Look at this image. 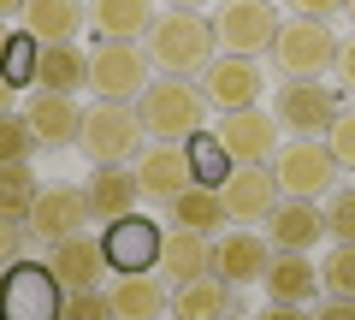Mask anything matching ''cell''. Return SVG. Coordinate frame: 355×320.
Wrapping results in <instances>:
<instances>
[{"mask_svg": "<svg viewBox=\"0 0 355 320\" xmlns=\"http://www.w3.org/2000/svg\"><path fill=\"white\" fill-rule=\"evenodd\" d=\"M214 48H219V36H214V18H202V12H154V24H148V36H142V53H148V65L160 77H202L207 65H214Z\"/></svg>", "mask_w": 355, "mask_h": 320, "instance_id": "6da1fadb", "label": "cell"}, {"mask_svg": "<svg viewBox=\"0 0 355 320\" xmlns=\"http://www.w3.org/2000/svg\"><path fill=\"white\" fill-rule=\"evenodd\" d=\"M137 119L154 142H190L207 130V95L190 77H154L137 101Z\"/></svg>", "mask_w": 355, "mask_h": 320, "instance_id": "7a4b0ae2", "label": "cell"}, {"mask_svg": "<svg viewBox=\"0 0 355 320\" xmlns=\"http://www.w3.org/2000/svg\"><path fill=\"white\" fill-rule=\"evenodd\" d=\"M142 119H137V107H125V101H95V107H83V154L95 160V167H125V160H137L142 154Z\"/></svg>", "mask_w": 355, "mask_h": 320, "instance_id": "3957f363", "label": "cell"}, {"mask_svg": "<svg viewBox=\"0 0 355 320\" xmlns=\"http://www.w3.org/2000/svg\"><path fill=\"white\" fill-rule=\"evenodd\" d=\"M65 285L48 273V261H12L0 279V320H60Z\"/></svg>", "mask_w": 355, "mask_h": 320, "instance_id": "277c9868", "label": "cell"}, {"mask_svg": "<svg viewBox=\"0 0 355 320\" xmlns=\"http://www.w3.org/2000/svg\"><path fill=\"white\" fill-rule=\"evenodd\" d=\"M154 83V65L148 53L137 48V42H95V53H89V90L101 95V101H142V90Z\"/></svg>", "mask_w": 355, "mask_h": 320, "instance_id": "5b68a950", "label": "cell"}, {"mask_svg": "<svg viewBox=\"0 0 355 320\" xmlns=\"http://www.w3.org/2000/svg\"><path fill=\"white\" fill-rule=\"evenodd\" d=\"M338 48L343 42L331 36V24H320V18H284L279 36H272V65L284 77H326L338 65Z\"/></svg>", "mask_w": 355, "mask_h": 320, "instance_id": "8992f818", "label": "cell"}, {"mask_svg": "<svg viewBox=\"0 0 355 320\" xmlns=\"http://www.w3.org/2000/svg\"><path fill=\"white\" fill-rule=\"evenodd\" d=\"M272 178H279V196H296V202H314L338 184V160L320 137H296L291 149L272 154Z\"/></svg>", "mask_w": 355, "mask_h": 320, "instance_id": "52a82bcc", "label": "cell"}, {"mask_svg": "<svg viewBox=\"0 0 355 320\" xmlns=\"http://www.w3.org/2000/svg\"><path fill=\"white\" fill-rule=\"evenodd\" d=\"M338 90H331L326 77H284V90L272 95V119L296 137H320V130L338 119Z\"/></svg>", "mask_w": 355, "mask_h": 320, "instance_id": "ba28073f", "label": "cell"}, {"mask_svg": "<svg viewBox=\"0 0 355 320\" xmlns=\"http://www.w3.org/2000/svg\"><path fill=\"white\" fill-rule=\"evenodd\" d=\"M89 226V202H83V184H42L36 208L24 214V237H36V244H65V237H77V231Z\"/></svg>", "mask_w": 355, "mask_h": 320, "instance_id": "9c48e42d", "label": "cell"}, {"mask_svg": "<svg viewBox=\"0 0 355 320\" xmlns=\"http://www.w3.org/2000/svg\"><path fill=\"white\" fill-rule=\"evenodd\" d=\"M214 36L225 53H243V60H254V53H272V36H279V12H272V0H225L214 18Z\"/></svg>", "mask_w": 355, "mask_h": 320, "instance_id": "30bf717a", "label": "cell"}, {"mask_svg": "<svg viewBox=\"0 0 355 320\" xmlns=\"http://www.w3.org/2000/svg\"><path fill=\"white\" fill-rule=\"evenodd\" d=\"M107 267L113 273H154L160 267V226H154L148 214H125V219H113L107 226Z\"/></svg>", "mask_w": 355, "mask_h": 320, "instance_id": "8fae6325", "label": "cell"}, {"mask_svg": "<svg viewBox=\"0 0 355 320\" xmlns=\"http://www.w3.org/2000/svg\"><path fill=\"white\" fill-rule=\"evenodd\" d=\"M130 172H137L142 196H154V202H172V196H184L196 184V167H190V149L184 142H148L130 160Z\"/></svg>", "mask_w": 355, "mask_h": 320, "instance_id": "7c38bea8", "label": "cell"}, {"mask_svg": "<svg viewBox=\"0 0 355 320\" xmlns=\"http://www.w3.org/2000/svg\"><path fill=\"white\" fill-rule=\"evenodd\" d=\"M214 137L225 142V154L237 160V167H261V160H272V154H279V119L261 113V107H237V113L219 119Z\"/></svg>", "mask_w": 355, "mask_h": 320, "instance_id": "4fadbf2b", "label": "cell"}, {"mask_svg": "<svg viewBox=\"0 0 355 320\" xmlns=\"http://www.w3.org/2000/svg\"><path fill=\"white\" fill-rule=\"evenodd\" d=\"M202 95L219 113H237V107H261V65L243 60V53H214V65L202 71Z\"/></svg>", "mask_w": 355, "mask_h": 320, "instance_id": "5bb4252c", "label": "cell"}, {"mask_svg": "<svg viewBox=\"0 0 355 320\" xmlns=\"http://www.w3.org/2000/svg\"><path fill=\"white\" fill-rule=\"evenodd\" d=\"M219 202H225V214L237 219V226H266V214H272L284 196H279L272 167H231V178L219 184Z\"/></svg>", "mask_w": 355, "mask_h": 320, "instance_id": "9a60e30c", "label": "cell"}, {"mask_svg": "<svg viewBox=\"0 0 355 320\" xmlns=\"http://www.w3.org/2000/svg\"><path fill=\"white\" fill-rule=\"evenodd\" d=\"M48 273L65 285V291H101V279L113 273L107 267V244L89 237V231H77V237H65V244L48 249Z\"/></svg>", "mask_w": 355, "mask_h": 320, "instance_id": "2e32d148", "label": "cell"}, {"mask_svg": "<svg viewBox=\"0 0 355 320\" xmlns=\"http://www.w3.org/2000/svg\"><path fill=\"white\" fill-rule=\"evenodd\" d=\"M24 125H30V137H36L42 149H65V142L83 137V107H77V95L36 90L24 101Z\"/></svg>", "mask_w": 355, "mask_h": 320, "instance_id": "e0dca14e", "label": "cell"}, {"mask_svg": "<svg viewBox=\"0 0 355 320\" xmlns=\"http://www.w3.org/2000/svg\"><path fill=\"white\" fill-rule=\"evenodd\" d=\"M266 244H261V231L254 226H237V231H219L214 237V273L237 291V285H254V279H266Z\"/></svg>", "mask_w": 355, "mask_h": 320, "instance_id": "ac0fdd59", "label": "cell"}, {"mask_svg": "<svg viewBox=\"0 0 355 320\" xmlns=\"http://www.w3.org/2000/svg\"><path fill=\"white\" fill-rule=\"evenodd\" d=\"M83 202H89V219H125V214H137V202H142V184H137V172L130 167H95L89 172V184H83Z\"/></svg>", "mask_w": 355, "mask_h": 320, "instance_id": "d6986e66", "label": "cell"}, {"mask_svg": "<svg viewBox=\"0 0 355 320\" xmlns=\"http://www.w3.org/2000/svg\"><path fill=\"white\" fill-rule=\"evenodd\" d=\"M320 231H326V219H320V208H308V202H296V196H284L272 214H266V244L272 249H314L320 244Z\"/></svg>", "mask_w": 355, "mask_h": 320, "instance_id": "ffe728a7", "label": "cell"}, {"mask_svg": "<svg viewBox=\"0 0 355 320\" xmlns=\"http://www.w3.org/2000/svg\"><path fill=\"white\" fill-rule=\"evenodd\" d=\"M36 90H53V95L89 90V53H77V42H42V53H36Z\"/></svg>", "mask_w": 355, "mask_h": 320, "instance_id": "44dd1931", "label": "cell"}, {"mask_svg": "<svg viewBox=\"0 0 355 320\" xmlns=\"http://www.w3.org/2000/svg\"><path fill=\"white\" fill-rule=\"evenodd\" d=\"M160 267H166L172 285H190V279H202V273H214V237L172 226V231H166V244H160Z\"/></svg>", "mask_w": 355, "mask_h": 320, "instance_id": "7402d4cb", "label": "cell"}, {"mask_svg": "<svg viewBox=\"0 0 355 320\" xmlns=\"http://www.w3.org/2000/svg\"><path fill=\"white\" fill-rule=\"evenodd\" d=\"M89 24V0H30L24 6V36L36 42H77Z\"/></svg>", "mask_w": 355, "mask_h": 320, "instance_id": "603a6c76", "label": "cell"}, {"mask_svg": "<svg viewBox=\"0 0 355 320\" xmlns=\"http://www.w3.org/2000/svg\"><path fill=\"white\" fill-rule=\"evenodd\" d=\"M266 296L272 303H314V291H320V273L308 267V255L302 249H279V255L266 261Z\"/></svg>", "mask_w": 355, "mask_h": 320, "instance_id": "cb8c5ba5", "label": "cell"}, {"mask_svg": "<svg viewBox=\"0 0 355 320\" xmlns=\"http://www.w3.org/2000/svg\"><path fill=\"white\" fill-rule=\"evenodd\" d=\"M107 296H113V314L119 320H160L166 308H172V303H166L160 273H119V285Z\"/></svg>", "mask_w": 355, "mask_h": 320, "instance_id": "d4e9b609", "label": "cell"}, {"mask_svg": "<svg viewBox=\"0 0 355 320\" xmlns=\"http://www.w3.org/2000/svg\"><path fill=\"white\" fill-rule=\"evenodd\" d=\"M89 24L107 42H137L154 24V0H89Z\"/></svg>", "mask_w": 355, "mask_h": 320, "instance_id": "484cf974", "label": "cell"}, {"mask_svg": "<svg viewBox=\"0 0 355 320\" xmlns=\"http://www.w3.org/2000/svg\"><path fill=\"white\" fill-rule=\"evenodd\" d=\"M172 314L178 320H225L231 314V285L219 273H202V279L178 285L172 291Z\"/></svg>", "mask_w": 355, "mask_h": 320, "instance_id": "4316f807", "label": "cell"}, {"mask_svg": "<svg viewBox=\"0 0 355 320\" xmlns=\"http://www.w3.org/2000/svg\"><path fill=\"white\" fill-rule=\"evenodd\" d=\"M172 226H184V231H202V237H219L225 231V202H219V190H207V184H190L184 196H172Z\"/></svg>", "mask_w": 355, "mask_h": 320, "instance_id": "83f0119b", "label": "cell"}, {"mask_svg": "<svg viewBox=\"0 0 355 320\" xmlns=\"http://www.w3.org/2000/svg\"><path fill=\"white\" fill-rule=\"evenodd\" d=\"M42 184H36V167L18 160V167H0V219H24L36 208Z\"/></svg>", "mask_w": 355, "mask_h": 320, "instance_id": "f1b7e54d", "label": "cell"}, {"mask_svg": "<svg viewBox=\"0 0 355 320\" xmlns=\"http://www.w3.org/2000/svg\"><path fill=\"white\" fill-rule=\"evenodd\" d=\"M184 149H190L196 184H207V190H219V184L231 178V167H237V160H231V154H225V142H219L214 130H202V137H190V142H184Z\"/></svg>", "mask_w": 355, "mask_h": 320, "instance_id": "f546056e", "label": "cell"}, {"mask_svg": "<svg viewBox=\"0 0 355 320\" xmlns=\"http://www.w3.org/2000/svg\"><path fill=\"white\" fill-rule=\"evenodd\" d=\"M36 53H42V42L18 30V36H12V48H6V60H0V77H6L12 90H18V83H36Z\"/></svg>", "mask_w": 355, "mask_h": 320, "instance_id": "4dcf8cb0", "label": "cell"}, {"mask_svg": "<svg viewBox=\"0 0 355 320\" xmlns=\"http://www.w3.org/2000/svg\"><path fill=\"white\" fill-rule=\"evenodd\" d=\"M42 142L30 137V125L18 113H0V167H18V160H30Z\"/></svg>", "mask_w": 355, "mask_h": 320, "instance_id": "1f68e13d", "label": "cell"}, {"mask_svg": "<svg viewBox=\"0 0 355 320\" xmlns=\"http://www.w3.org/2000/svg\"><path fill=\"white\" fill-rule=\"evenodd\" d=\"M320 285H326L331 296H355V244H338L326 255V267H320Z\"/></svg>", "mask_w": 355, "mask_h": 320, "instance_id": "d6a6232c", "label": "cell"}, {"mask_svg": "<svg viewBox=\"0 0 355 320\" xmlns=\"http://www.w3.org/2000/svg\"><path fill=\"white\" fill-rule=\"evenodd\" d=\"M326 231L338 237V244H355V184L349 190H331V202H326Z\"/></svg>", "mask_w": 355, "mask_h": 320, "instance_id": "836d02e7", "label": "cell"}, {"mask_svg": "<svg viewBox=\"0 0 355 320\" xmlns=\"http://www.w3.org/2000/svg\"><path fill=\"white\" fill-rule=\"evenodd\" d=\"M60 320H119L107 291H65V314Z\"/></svg>", "mask_w": 355, "mask_h": 320, "instance_id": "e575fe53", "label": "cell"}, {"mask_svg": "<svg viewBox=\"0 0 355 320\" xmlns=\"http://www.w3.org/2000/svg\"><path fill=\"white\" fill-rule=\"evenodd\" d=\"M326 149H331V160H338V167L355 172V113H343V107H338V119L326 125Z\"/></svg>", "mask_w": 355, "mask_h": 320, "instance_id": "d590c367", "label": "cell"}, {"mask_svg": "<svg viewBox=\"0 0 355 320\" xmlns=\"http://www.w3.org/2000/svg\"><path fill=\"white\" fill-rule=\"evenodd\" d=\"M18 249H24V231H18V219H0V273L18 261Z\"/></svg>", "mask_w": 355, "mask_h": 320, "instance_id": "8d00e7d4", "label": "cell"}, {"mask_svg": "<svg viewBox=\"0 0 355 320\" xmlns=\"http://www.w3.org/2000/svg\"><path fill=\"white\" fill-rule=\"evenodd\" d=\"M291 12H296V18H320V24H326V18L343 12V0H291Z\"/></svg>", "mask_w": 355, "mask_h": 320, "instance_id": "74e56055", "label": "cell"}, {"mask_svg": "<svg viewBox=\"0 0 355 320\" xmlns=\"http://www.w3.org/2000/svg\"><path fill=\"white\" fill-rule=\"evenodd\" d=\"M314 320H355V296H331V303H320Z\"/></svg>", "mask_w": 355, "mask_h": 320, "instance_id": "f35d334b", "label": "cell"}, {"mask_svg": "<svg viewBox=\"0 0 355 320\" xmlns=\"http://www.w3.org/2000/svg\"><path fill=\"white\" fill-rule=\"evenodd\" d=\"M261 320H314V314H308L302 303H266V308H261Z\"/></svg>", "mask_w": 355, "mask_h": 320, "instance_id": "ab89813d", "label": "cell"}, {"mask_svg": "<svg viewBox=\"0 0 355 320\" xmlns=\"http://www.w3.org/2000/svg\"><path fill=\"white\" fill-rule=\"evenodd\" d=\"M338 71H343V90L355 95V36L343 42V48H338Z\"/></svg>", "mask_w": 355, "mask_h": 320, "instance_id": "60d3db41", "label": "cell"}, {"mask_svg": "<svg viewBox=\"0 0 355 320\" xmlns=\"http://www.w3.org/2000/svg\"><path fill=\"white\" fill-rule=\"evenodd\" d=\"M166 6H172V12H202L207 0H166Z\"/></svg>", "mask_w": 355, "mask_h": 320, "instance_id": "b9f144b4", "label": "cell"}, {"mask_svg": "<svg viewBox=\"0 0 355 320\" xmlns=\"http://www.w3.org/2000/svg\"><path fill=\"white\" fill-rule=\"evenodd\" d=\"M12 95H18V90L6 83V77H0V113H12Z\"/></svg>", "mask_w": 355, "mask_h": 320, "instance_id": "7bdbcfd3", "label": "cell"}, {"mask_svg": "<svg viewBox=\"0 0 355 320\" xmlns=\"http://www.w3.org/2000/svg\"><path fill=\"white\" fill-rule=\"evenodd\" d=\"M12 36L18 30H6V18H0V60H6V48H12Z\"/></svg>", "mask_w": 355, "mask_h": 320, "instance_id": "ee69618b", "label": "cell"}, {"mask_svg": "<svg viewBox=\"0 0 355 320\" xmlns=\"http://www.w3.org/2000/svg\"><path fill=\"white\" fill-rule=\"evenodd\" d=\"M30 0H0V18H12V12H24Z\"/></svg>", "mask_w": 355, "mask_h": 320, "instance_id": "f6af8a7d", "label": "cell"}, {"mask_svg": "<svg viewBox=\"0 0 355 320\" xmlns=\"http://www.w3.org/2000/svg\"><path fill=\"white\" fill-rule=\"evenodd\" d=\"M343 12H349V18H355V0H343Z\"/></svg>", "mask_w": 355, "mask_h": 320, "instance_id": "bcb514c9", "label": "cell"}, {"mask_svg": "<svg viewBox=\"0 0 355 320\" xmlns=\"http://www.w3.org/2000/svg\"><path fill=\"white\" fill-rule=\"evenodd\" d=\"M0 279H6V273H0Z\"/></svg>", "mask_w": 355, "mask_h": 320, "instance_id": "7dc6e473", "label": "cell"}]
</instances>
